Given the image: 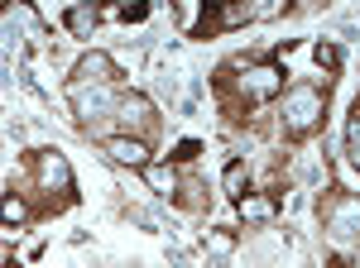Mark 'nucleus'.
<instances>
[{
  "label": "nucleus",
  "mask_w": 360,
  "mask_h": 268,
  "mask_svg": "<svg viewBox=\"0 0 360 268\" xmlns=\"http://www.w3.org/2000/svg\"><path fill=\"white\" fill-rule=\"evenodd\" d=\"M115 77V62L106 53H86L77 67H72V86H96V81H111ZM68 86V91H72Z\"/></svg>",
  "instance_id": "7"
},
{
  "label": "nucleus",
  "mask_w": 360,
  "mask_h": 268,
  "mask_svg": "<svg viewBox=\"0 0 360 268\" xmlns=\"http://www.w3.org/2000/svg\"><path fill=\"white\" fill-rule=\"evenodd\" d=\"M149 125H154V106H149L139 91H130V96L115 101V130H120V134H130V130L144 134Z\"/></svg>",
  "instance_id": "4"
},
{
  "label": "nucleus",
  "mask_w": 360,
  "mask_h": 268,
  "mask_svg": "<svg viewBox=\"0 0 360 268\" xmlns=\"http://www.w3.org/2000/svg\"><path fill=\"white\" fill-rule=\"evenodd\" d=\"M322 115H327V91L322 86H293L288 101H283V130L307 134L322 125Z\"/></svg>",
  "instance_id": "1"
},
{
  "label": "nucleus",
  "mask_w": 360,
  "mask_h": 268,
  "mask_svg": "<svg viewBox=\"0 0 360 268\" xmlns=\"http://www.w3.org/2000/svg\"><path fill=\"white\" fill-rule=\"evenodd\" d=\"M231 244H236V240H231V235H212V249H217V254H226Z\"/></svg>",
  "instance_id": "18"
},
{
  "label": "nucleus",
  "mask_w": 360,
  "mask_h": 268,
  "mask_svg": "<svg viewBox=\"0 0 360 268\" xmlns=\"http://www.w3.org/2000/svg\"><path fill=\"white\" fill-rule=\"evenodd\" d=\"M39 182L49 192H72V168H68V159L58 149H44L39 154Z\"/></svg>",
  "instance_id": "5"
},
{
  "label": "nucleus",
  "mask_w": 360,
  "mask_h": 268,
  "mask_svg": "<svg viewBox=\"0 0 360 268\" xmlns=\"http://www.w3.org/2000/svg\"><path fill=\"white\" fill-rule=\"evenodd\" d=\"M240 220L245 225H269L274 220V201L269 196H240Z\"/></svg>",
  "instance_id": "10"
},
{
  "label": "nucleus",
  "mask_w": 360,
  "mask_h": 268,
  "mask_svg": "<svg viewBox=\"0 0 360 268\" xmlns=\"http://www.w3.org/2000/svg\"><path fill=\"white\" fill-rule=\"evenodd\" d=\"M346 144H351V163L360 168V110H356V120H351V130H346Z\"/></svg>",
  "instance_id": "15"
},
{
  "label": "nucleus",
  "mask_w": 360,
  "mask_h": 268,
  "mask_svg": "<svg viewBox=\"0 0 360 268\" xmlns=\"http://www.w3.org/2000/svg\"><path fill=\"white\" fill-rule=\"evenodd\" d=\"M250 20V0H226L221 15H217V29H236Z\"/></svg>",
  "instance_id": "11"
},
{
  "label": "nucleus",
  "mask_w": 360,
  "mask_h": 268,
  "mask_svg": "<svg viewBox=\"0 0 360 268\" xmlns=\"http://www.w3.org/2000/svg\"><path fill=\"white\" fill-rule=\"evenodd\" d=\"M312 58H317L322 67H336V62H341V53H336L332 43H317V53H312Z\"/></svg>",
  "instance_id": "17"
},
{
  "label": "nucleus",
  "mask_w": 360,
  "mask_h": 268,
  "mask_svg": "<svg viewBox=\"0 0 360 268\" xmlns=\"http://www.w3.org/2000/svg\"><path fill=\"white\" fill-rule=\"evenodd\" d=\"M327 225H332L336 240H351L360 230V201L356 196H336V206L327 211Z\"/></svg>",
  "instance_id": "6"
},
{
  "label": "nucleus",
  "mask_w": 360,
  "mask_h": 268,
  "mask_svg": "<svg viewBox=\"0 0 360 268\" xmlns=\"http://www.w3.org/2000/svg\"><path fill=\"white\" fill-rule=\"evenodd\" d=\"M193 5H197V0H178V10H183V15H188V10H193Z\"/></svg>",
  "instance_id": "19"
},
{
  "label": "nucleus",
  "mask_w": 360,
  "mask_h": 268,
  "mask_svg": "<svg viewBox=\"0 0 360 268\" xmlns=\"http://www.w3.org/2000/svg\"><path fill=\"white\" fill-rule=\"evenodd\" d=\"M0 215H5L10 225H20V220H25V201H15V196H10V201L0 206Z\"/></svg>",
  "instance_id": "16"
},
{
  "label": "nucleus",
  "mask_w": 360,
  "mask_h": 268,
  "mask_svg": "<svg viewBox=\"0 0 360 268\" xmlns=\"http://www.w3.org/2000/svg\"><path fill=\"white\" fill-rule=\"evenodd\" d=\"M115 101H120L115 81H96V86H72V106H77V115H82V120L101 115V110H115Z\"/></svg>",
  "instance_id": "3"
},
{
  "label": "nucleus",
  "mask_w": 360,
  "mask_h": 268,
  "mask_svg": "<svg viewBox=\"0 0 360 268\" xmlns=\"http://www.w3.org/2000/svg\"><path fill=\"white\" fill-rule=\"evenodd\" d=\"M144 177H149V187L164 192V196L178 192V173H173V168H144Z\"/></svg>",
  "instance_id": "12"
},
{
  "label": "nucleus",
  "mask_w": 360,
  "mask_h": 268,
  "mask_svg": "<svg viewBox=\"0 0 360 268\" xmlns=\"http://www.w3.org/2000/svg\"><path fill=\"white\" fill-rule=\"evenodd\" d=\"M96 25H101V10H96V5H72V10H68V29H72L77 39H91Z\"/></svg>",
  "instance_id": "9"
},
{
  "label": "nucleus",
  "mask_w": 360,
  "mask_h": 268,
  "mask_svg": "<svg viewBox=\"0 0 360 268\" xmlns=\"http://www.w3.org/2000/svg\"><path fill=\"white\" fill-rule=\"evenodd\" d=\"M245 182H250L245 163H231V168H226V192H231V196H236V201H240V196H245Z\"/></svg>",
  "instance_id": "13"
},
{
  "label": "nucleus",
  "mask_w": 360,
  "mask_h": 268,
  "mask_svg": "<svg viewBox=\"0 0 360 268\" xmlns=\"http://www.w3.org/2000/svg\"><path fill=\"white\" fill-rule=\"evenodd\" d=\"M240 91H245L250 101H274L278 91H283V72H278L274 62L245 67V77H240Z\"/></svg>",
  "instance_id": "2"
},
{
  "label": "nucleus",
  "mask_w": 360,
  "mask_h": 268,
  "mask_svg": "<svg viewBox=\"0 0 360 268\" xmlns=\"http://www.w3.org/2000/svg\"><path fill=\"white\" fill-rule=\"evenodd\" d=\"M111 10L120 20H144L149 15V0H111Z\"/></svg>",
  "instance_id": "14"
},
{
  "label": "nucleus",
  "mask_w": 360,
  "mask_h": 268,
  "mask_svg": "<svg viewBox=\"0 0 360 268\" xmlns=\"http://www.w3.org/2000/svg\"><path fill=\"white\" fill-rule=\"evenodd\" d=\"M106 149H111V159H115V163H130V168H144V159H149L144 139H130V134H120V139H111Z\"/></svg>",
  "instance_id": "8"
}]
</instances>
